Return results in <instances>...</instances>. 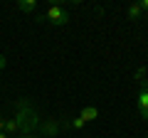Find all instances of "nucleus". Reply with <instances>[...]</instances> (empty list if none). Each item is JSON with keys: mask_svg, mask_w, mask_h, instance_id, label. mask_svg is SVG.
I'll return each mask as SVG.
<instances>
[{"mask_svg": "<svg viewBox=\"0 0 148 138\" xmlns=\"http://www.w3.org/2000/svg\"><path fill=\"white\" fill-rule=\"evenodd\" d=\"M12 121L17 123L20 133H35V128L40 126V113H37V109L32 106L30 99H17Z\"/></svg>", "mask_w": 148, "mask_h": 138, "instance_id": "1", "label": "nucleus"}, {"mask_svg": "<svg viewBox=\"0 0 148 138\" xmlns=\"http://www.w3.org/2000/svg\"><path fill=\"white\" fill-rule=\"evenodd\" d=\"M148 69L146 67H138L136 69V81H138V101H136V109L141 113L143 121H148Z\"/></svg>", "mask_w": 148, "mask_h": 138, "instance_id": "2", "label": "nucleus"}, {"mask_svg": "<svg viewBox=\"0 0 148 138\" xmlns=\"http://www.w3.org/2000/svg\"><path fill=\"white\" fill-rule=\"evenodd\" d=\"M45 20H47L49 25H54V27H62V25H67V22H69V12H67V8H64V5L52 3V5L47 8V12L40 17V22H45Z\"/></svg>", "mask_w": 148, "mask_h": 138, "instance_id": "3", "label": "nucleus"}, {"mask_svg": "<svg viewBox=\"0 0 148 138\" xmlns=\"http://www.w3.org/2000/svg\"><path fill=\"white\" fill-rule=\"evenodd\" d=\"M45 138H54L59 131H62V118H45V123L40 126Z\"/></svg>", "mask_w": 148, "mask_h": 138, "instance_id": "4", "label": "nucleus"}, {"mask_svg": "<svg viewBox=\"0 0 148 138\" xmlns=\"http://www.w3.org/2000/svg\"><path fill=\"white\" fill-rule=\"evenodd\" d=\"M79 118L84 123L96 121V118H99V109H96V106H84V109H82V113H79Z\"/></svg>", "mask_w": 148, "mask_h": 138, "instance_id": "5", "label": "nucleus"}, {"mask_svg": "<svg viewBox=\"0 0 148 138\" xmlns=\"http://www.w3.org/2000/svg\"><path fill=\"white\" fill-rule=\"evenodd\" d=\"M37 8V0H17V10L22 12H35Z\"/></svg>", "mask_w": 148, "mask_h": 138, "instance_id": "6", "label": "nucleus"}, {"mask_svg": "<svg viewBox=\"0 0 148 138\" xmlns=\"http://www.w3.org/2000/svg\"><path fill=\"white\" fill-rule=\"evenodd\" d=\"M3 133H5L8 138H10V136H20V128H17V123L12 121V118H8V121H5V131H3Z\"/></svg>", "mask_w": 148, "mask_h": 138, "instance_id": "7", "label": "nucleus"}, {"mask_svg": "<svg viewBox=\"0 0 148 138\" xmlns=\"http://www.w3.org/2000/svg\"><path fill=\"white\" fill-rule=\"evenodd\" d=\"M141 15H143V10H141V5H138V3L128 5V20H138Z\"/></svg>", "mask_w": 148, "mask_h": 138, "instance_id": "8", "label": "nucleus"}, {"mask_svg": "<svg viewBox=\"0 0 148 138\" xmlns=\"http://www.w3.org/2000/svg\"><path fill=\"white\" fill-rule=\"evenodd\" d=\"M69 126H72V128H84V121L77 116V118H72V121H69Z\"/></svg>", "mask_w": 148, "mask_h": 138, "instance_id": "9", "label": "nucleus"}, {"mask_svg": "<svg viewBox=\"0 0 148 138\" xmlns=\"http://www.w3.org/2000/svg\"><path fill=\"white\" fill-rule=\"evenodd\" d=\"M138 5H141L143 12H148V0H138Z\"/></svg>", "mask_w": 148, "mask_h": 138, "instance_id": "10", "label": "nucleus"}, {"mask_svg": "<svg viewBox=\"0 0 148 138\" xmlns=\"http://www.w3.org/2000/svg\"><path fill=\"white\" fill-rule=\"evenodd\" d=\"M17 138H37V136H35V133H20Z\"/></svg>", "mask_w": 148, "mask_h": 138, "instance_id": "11", "label": "nucleus"}, {"mask_svg": "<svg viewBox=\"0 0 148 138\" xmlns=\"http://www.w3.org/2000/svg\"><path fill=\"white\" fill-rule=\"evenodd\" d=\"M5 62H8V59L3 57V54H0V69H5Z\"/></svg>", "mask_w": 148, "mask_h": 138, "instance_id": "12", "label": "nucleus"}, {"mask_svg": "<svg viewBox=\"0 0 148 138\" xmlns=\"http://www.w3.org/2000/svg\"><path fill=\"white\" fill-rule=\"evenodd\" d=\"M5 131V121H3V118H0V133Z\"/></svg>", "mask_w": 148, "mask_h": 138, "instance_id": "13", "label": "nucleus"}, {"mask_svg": "<svg viewBox=\"0 0 148 138\" xmlns=\"http://www.w3.org/2000/svg\"><path fill=\"white\" fill-rule=\"evenodd\" d=\"M0 138H8V136H5V133H0Z\"/></svg>", "mask_w": 148, "mask_h": 138, "instance_id": "14", "label": "nucleus"}]
</instances>
